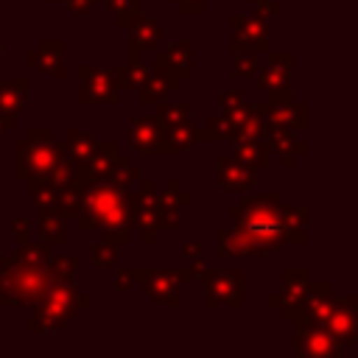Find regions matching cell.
Returning <instances> with one entry per match:
<instances>
[{"mask_svg":"<svg viewBox=\"0 0 358 358\" xmlns=\"http://www.w3.org/2000/svg\"><path fill=\"white\" fill-rule=\"evenodd\" d=\"M157 56L162 59V64L179 78H190L193 76V42L182 39V42H171L165 50H157Z\"/></svg>","mask_w":358,"mask_h":358,"instance_id":"obj_25","label":"cell"},{"mask_svg":"<svg viewBox=\"0 0 358 358\" xmlns=\"http://www.w3.org/2000/svg\"><path fill=\"white\" fill-rule=\"evenodd\" d=\"M73 14H78V17H84V14H90V8H92V3L95 0H62Z\"/></svg>","mask_w":358,"mask_h":358,"instance_id":"obj_43","label":"cell"},{"mask_svg":"<svg viewBox=\"0 0 358 358\" xmlns=\"http://www.w3.org/2000/svg\"><path fill=\"white\" fill-rule=\"evenodd\" d=\"M0 145H3V129H0Z\"/></svg>","mask_w":358,"mask_h":358,"instance_id":"obj_48","label":"cell"},{"mask_svg":"<svg viewBox=\"0 0 358 358\" xmlns=\"http://www.w3.org/2000/svg\"><path fill=\"white\" fill-rule=\"evenodd\" d=\"M168 3H176L185 17H201L207 11V3L204 0H168Z\"/></svg>","mask_w":358,"mask_h":358,"instance_id":"obj_41","label":"cell"},{"mask_svg":"<svg viewBox=\"0 0 358 358\" xmlns=\"http://www.w3.org/2000/svg\"><path fill=\"white\" fill-rule=\"evenodd\" d=\"M64 221L67 218L59 210L42 207V215H39V235H42V241L50 243V246H62L67 241V224Z\"/></svg>","mask_w":358,"mask_h":358,"instance_id":"obj_28","label":"cell"},{"mask_svg":"<svg viewBox=\"0 0 358 358\" xmlns=\"http://www.w3.org/2000/svg\"><path fill=\"white\" fill-rule=\"evenodd\" d=\"M25 235H28L25 218H17V221H14V241H17V243H22V241H25Z\"/></svg>","mask_w":358,"mask_h":358,"instance_id":"obj_45","label":"cell"},{"mask_svg":"<svg viewBox=\"0 0 358 358\" xmlns=\"http://www.w3.org/2000/svg\"><path fill=\"white\" fill-rule=\"evenodd\" d=\"M98 148V140L92 137V134H87V131H78V129H67L64 131V140H62V151H64V157L73 162V165H78V162H84L92 151Z\"/></svg>","mask_w":358,"mask_h":358,"instance_id":"obj_27","label":"cell"},{"mask_svg":"<svg viewBox=\"0 0 358 358\" xmlns=\"http://www.w3.org/2000/svg\"><path fill=\"white\" fill-rule=\"evenodd\" d=\"M131 224H137L143 243H154L157 232H176L182 227V215L176 207L162 201L151 179H140V190L131 207Z\"/></svg>","mask_w":358,"mask_h":358,"instance_id":"obj_6","label":"cell"},{"mask_svg":"<svg viewBox=\"0 0 358 358\" xmlns=\"http://www.w3.org/2000/svg\"><path fill=\"white\" fill-rule=\"evenodd\" d=\"M145 76H148V67L143 64V59L140 62H129V64H120L117 70H115V84H117V92L120 90H140L143 87V81H145Z\"/></svg>","mask_w":358,"mask_h":358,"instance_id":"obj_31","label":"cell"},{"mask_svg":"<svg viewBox=\"0 0 358 358\" xmlns=\"http://www.w3.org/2000/svg\"><path fill=\"white\" fill-rule=\"evenodd\" d=\"M115 260H117V243L101 241L92 246V263L95 266H115Z\"/></svg>","mask_w":358,"mask_h":358,"instance_id":"obj_38","label":"cell"},{"mask_svg":"<svg viewBox=\"0 0 358 358\" xmlns=\"http://www.w3.org/2000/svg\"><path fill=\"white\" fill-rule=\"evenodd\" d=\"M232 145H235V157L243 159V162H249V165H255V168H266L271 162V154H274L271 145H268V140H266V134L249 137V140H238Z\"/></svg>","mask_w":358,"mask_h":358,"instance_id":"obj_26","label":"cell"},{"mask_svg":"<svg viewBox=\"0 0 358 358\" xmlns=\"http://www.w3.org/2000/svg\"><path fill=\"white\" fill-rule=\"evenodd\" d=\"M76 266H78V257L70 255V257H50L48 260V271L53 277V282H73L76 280Z\"/></svg>","mask_w":358,"mask_h":358,"instance_id":"obj_34","label":"cell"},{"mask_svg":"<svg viewBox=\"0 0 358 358\" xmlns=\"http://www.w3.org/2000/svg\"><path fill=\"white\" fill-rule=\"evenodd\" d=\"M246 3H257V0H246Z\"/></svg>","mask_w":358,"mask_h":358,"instance_id":"obj_49","label":"cell"},{"mask_svg":"<svg viewBox=\"0 0 358 358\" xmlns=\"http://www.w3.org/2000/svg\"><path fill=\"white\" fill-rule=\"evenodd\" d=\"M17 154V179L25 185H50L59 187L73 176V162L64 157L62 145L53 143L48 129H31L25 140L14 145Z\"/></svg>","mask_w":358,"mask_h":358,"instance_id":"obj_3","label":"cell"},{"mask_svg":"<svg viewBox=\"0 0 358 358\" xmlns=\"http://www.w3.org/2000/svg\"><path fill=\"white\" fill-rule=\"evenodd\" d=\"M232 39L229 50H252V53H268V22L263 17H246V14H229Z\"/></svg>","mask_w":358,"mask_h":358,"instance_id":"obj_13","label":"cell"},{"mask_svg":"<svg viewBox=\"0 0 358 358\" xmlns=\"http://www.w3.org/2000/svg\"><path fill=\"white\" fill-rule=\"evenodd\" d=\"M277 14H282V6L277 3V0H257V17H277Z\"/></svg>","mask_w":358,"mask_h":358,"instance_id":"obj_42","label":"cell"},{"mask_svg":"<svg viewBox=\"0 0 358 358\" xmlns=\"http://www.w3.org/2000/svg\"><path fill=\"white\" fill-rule=\"evenodd\" d=\"M92 296L78 294V288L73 282H50L48 294L31 305L28 313V333H48V330H59L64 327L81 308H90Z\"/></svg>","mask_w":358,"mask_h":358,"instance_id":"obj_5","label":"cell"},{"mask_svg":"<svg viewBox=\"0 0 358 358\" xmlns=\"http://www.w3.org/2000/svg\"><path fill=\"white\" fill-rule=\"evenodd\" d=\"M134 196H137V190L117 185L112 179L81 187V199H78L81 213L76 215L78 229L92 232V229L103 227V241H112L117 246L129 243Z\"/></svg>","mask_w":358,"mask_h":358,"instance_id":"obj_2","label":"cell"},{"mask_svg":"<svg viewBox=\"0 0 358 358\" xmlns=\"http://www.w3.org/2000/svg\"><path fill=\"white\" fill-rule=\"evenodd\" d=\"M291 64H294V53L268 50V64L257 67V92H268V103H274V106L294 101Z\"/></svg>","mask_w":358,"mask_h":358,"instance_id":"obj_7","label":"cell"},{"mask_svg":"<svg viewBox=\"0 0 358 358\" xmlns=\"http://www.w3.org/2000/svg\"><path fill=\"white\" fill-rule=\"evenodd\" d=\"M140 288L145 296L157 299V302H165L171 308H179L182 302V277L179 271H171V268H143V277H140Z\"/></svg>","mask_w":358,"mask_h":358,"instance_id":"obj_14","label":"cell"},{"mask_svg":"<svg viewBox=\"0 0 358 358\" xmlns=\"http://www.w3.org/2000/svg\"><path fill=\"white\" fill-rule=\"evenodd\" d=\"M143 268H115V280H117V291H129L131 282H140Z\"/></svg>","mask_w":358,"mask_h":358,"instance_id":"obj_40","label":"cell"},{"mask_svg":"<svg viewBox=\"0 0 358 358\" xmlns=\"http://www.w3.org/2000/svg\"><path fill=\"white\" fill-rule=\"evenodd\" d=\"M215 165H218V187L227 193H246L257 182V168L238 159L235 154H218Z\"/></svg>","mask_w":358,"mask_h":358,"instance_id":"obj_15","label":"cell"},{"mask_svg":"<svg viewBox=\"0 0 358 358\" xmlns=\"http://www.w3.org/2000/svg\"><path fill=\"white\" fill-rule=\"evenodd\" d=\"M159 196H162V201H165V204H171V207H176V210H179V207L193 204V193H190V190H185V187L179 185V179H171Z\"/></svg>","mask_w":358,"mask_h":358,"instance_id":"obj_36","label":"cell"},{"mask_svg":"<svg viewBox=\"0 0 358 358\" xmlns=\"http://www.w3.org/2000/svg\"><path fill=\"white\" fill-rule=\"evenodd\" d=\"M333 285L330 282H308V291L299 302V308L294 310V316L288 322H308V324H322L327 310L333 308Z\"/></svg>","mask_w":358,"mask_h":358,"instance_id":"obj_17","label":"cell"},{"mask_svg":"<svg viewBox=\"0 0 358 358\" xmlns=\"http://www.w3.org/2000/svg\"><path fill=\"white\" fill-rule=\"evenodd\" d=\"M263 134H266L271 151L280 157L282 168H291V165L296 162V157L308 151V143L299 140L296 131L288 129V126H263Z\"/></svg>","mask_w":358,"mask_h":358,"instance_id":"obj_22","label":"cell"},{"mask_svg":"<svg viewBox=\"0 0 358 358\" xmlns=\"http://www.w3.org/2000/svg\"><path fill=\"white\" fill-rule=\"evenodd\" d=\"M129 162V154H120L117 151V143L115 140H103L98 143V148L73 168V182L78 187H87V185H95V182H103L109 179V173L120 165Z\"/></svg>","mask_w":358,"mask_h":358,"instance_id":"obj_8","label":"cell"},{"mask_svg":"<svg viewBox=\"0 0 358 358\" xmlns=\"http://www.w3.org/2000/svg\"><path fill=\"white\" fill-rule=\"evenodd\" d=\"M257 117L263 120V126H288L294 131H302L308 126V106L305 103H282V106H274V103H252Z\"/></svg>","mask_w":358,"mask_h":358,"instance_id":"obj_20","label":"cell"},{"mask_svg":"<svg viewBox=\"0 0 358 358\" xmlns=\"http://www.w3.org/2000/svg\"><path fill=\"white\" fill-rule=\"evenodd\" d=\"M109 14L115 17V25L129 28L140 14H143V0H103Z\"/></svg>","mask_w":358,"mask_h":358,"instance_id":"obj_32","label":"cell"},{"mask_svg":"<svg viewBox=\"0 0 358 358\" xmlns=\"http://www.w3.org/2000/svg\"><path fill=\"white\" fill-rule=\"evenodd\" d=\"M165 134V151L168 154H179V151H190L199 140H196V129L190 126V120L185 123H173V126H162Z\"/></svg>","mask_w":358,"mask_h":358,"instance_id":"obj_30","label":"cell"},{"mask_svg":"<svg viewBox=\"0 0 358 358\" xmlns=\"http://www.w3.org/2000/svg\"><path fill=\"white\" fill-rule=\"evenodd\" d=\"M45 3H62V0H45Z\"/></svg>","mask_w":358,"mask_h":358,"instance_id":"obj_47","label":"cell"},{"mask_svg":"<svg viewBox=\"0 0 358 358\" xmlns=\"http://www.w3.org/2000/svg\"><path fill=\"white\" fill-rule=\"evenodd\" d=\"M131 36H129V62H140L143 59V50L145 48H157L165 36L162 25L157 20H148V17H137L131 25Z\"/></svg>","mask_w":358,"mask_h":358,"instance_id":"obj_23","label":"cell"},{"mask_svg":"<svg viewBox=\"0 0 358 358\" xmlns=\"http://www.w3.org/2000/svg\"><path fill=\"white\" fill-rule=\"evenodd\" d=\"M64 59H67V45L62 39H42L39 50L28 56V64H36L50 78H64V73H67Z\"/></svg>","mask_w":358,"mask_h":358,"instance_id":"obj_24","label":"cell"},{"mask_svg":"<svg viewBox=\"0 0 358 358\" xmlns=\"http://www.w3.org/2000/svg\"><path fill=\"white\" fill-rule=\"evenodd\" d=\"M53 277L48 271V263L28 260L22 255H6L0 260V305L17 308V305H34L39 302Z\"/></svg>","mask_w":358,"mask_h":358,"instance_id":"obj_4","label":"cell"},{"mask_svg":"<svg viewBox=\"0 0 358 358\" xmlns=\"http://www.w3.org/2000/svg\"><path fill=\"white\" fill-rule=\"evenodd\" d=\"M179 78L162 64V59L154 53V62H151V70H148V76H145V81H143V87H140V101L143 103H148V106H154V103H159V101H165L173 90H179Z\"/></svg>","mask_w":358,"mask_h":358,"instance_id":"obj_19","label":"cell"},{"mask_svg":"<svg viewBox=\"0 0 358 358\" xmlns=\"http://www.w3.org/2000/svg\"><path fill=\"white\" fill-rule=\"evenodd\" d=\"M25 101H28V78L25 76L0 81V129L3 131L17 129L20 117H25Z\"/></svg>","mask_w":358,"mask_h":358,"instance_id":"obj_16","label":"cell"},{"mask_svg":"<svg viewBox=\"0 0 358 358\" xmlns=\"http://www.w3.org/2000/svg\"><path fill=\"white\" fill-rule=\"evenodd\" d=\"M199 277L207 282L204 285V305L207 308H215V305L241 308L243 305V271L241 268H229V271L201 268Z\"/></svg>","mask_w":358,"mask_h":358,"instance_id":"obj_9","label":"cell"},{"mask_svg":"<svg viewBox=\"0 0 358 358\" xmlns=\"http://www.w3.org/2000/svg\"><path fill=\"white\" fill-rule=\"evenodd\" d=\"M196 140L201 143H235V129L227 115H210L204 117V126L196 129Z\"/></svg>","mask_w":358,"mask_h":358,"instance_id":"obj_29","label":"cell"},{"mask_svg":"<svg viewBox=\"0 0 358 358\" xmlns=\"http://www.w3.org/2000/svg\"><path fill=\"white\" fill-rule=\"evenodd\" d=\"M0 59H3V42H0Z\"/></svg>","mask_w":358,"mask_h":358,"instance_id":"obj_46","label":"cell"},{"mask_svg":"<svg viewBox=\"0 0 358 358\" xmlns=\"http://www.w3.org/2000/svg\"><path fill=\"white\" fill-rule=\"evenodd\" d=\"M257 67H260V62L252 50H235L232 53V76L235 78H255Z\"/></svg>","mask_w":358,"mask_h":358,"instance_id":"obj_35","label":"cell"},{"mask_svg":"<svg viewBox=\"0 0 358 358\" xmlns=\"http://www.w3.org/2000/svg\"><path fill=\"white\" fill-rule=\"evenodd\" d=\"M232 227L218 232V255L241 257V255H274L285 243H305V218L308 210L302 204L288 207L282 193H255L229 207Z\"/></svg>","mask_w":358,"mask_h":358,"instance_id":"obj_1","label":"cell"},{"mask_svg":"<svg viewBox=\"0 0 358 358\" xmlns=\"http://www.w3.org/2000/svg\"><path fill=\"white\" fill-rule=\"evenodd\" d=\"M294 350L299 358H341L344 347L322 324L294 322Z\"/></svg>","mask_w":358,"mask_h":358,"instance_id":"obj_11","label":"cell"},{"mask_svg":"<svg viewBox=\"0 0 358 358\" xmlns=\"http://www.w3.org/2000/svg\"><path fill=\"white\" fill-rule=\"evenodd\" d=\"M308 282H310V280H308V274H305L302 268H285V271H282V288L268 296V305L280 308L282 319H291L294 310L299 308L305 291H308Z\"/></svg>","mask_w":358,"mask_h":358,"instance_id":"obj_18","label":"cell"},{"mask_svg":"<svg viewBox=\"0 0 358 358\" xmlns=\"http://www.w3.org/2000/svg\"><path fill=\"white\" fill-rule=\"evenodd\" d=\"M28 187V196H31V201L42 210V207H53L56 210V193H59V187H50V185H25Z\"/></svg>","mask_w":358,"mask_h":358,"instance_id":"obj_37","label":"cell"},{"mask_svg":"<svg viewBox=\"0 0 358 358\" xmlns=\"http://www.w3.org/2000/svg\"><path fill=\"white\" fill-rule=\"evenodd\" d=\"M154 106H157L154 117L159 120V126H173V123L190 120V106L187 103H165V101H159Z\"/></svg>","mask_w":358,"mask_h":358,"instance_id":"obj_33","label":"cell"},{"mask_svg":"<svg viewBox=\"0 0 358 358\" xmlns=\"http://www.w3.org/2000/svg\"><path fill=\"white\" fill-rule=\"evenodd\" d=\"M322 327L341 344V347H355L358 344V299L355 294L336 296L333 308L327 310Z\"/></svg>","mask_w":358,"mask_h":358,"instance_id":"obj_10","label":"cell"},{"mask_svg":"<svg viewBox=\"0 0 358 358\" xmlns=\"http://www.w3.org/2000/svg\"><path fill=\"white\" fill-rule=\"evenodd\" d=\"M215 101H218L221 112H235L238 106H243V95L241 92H232V90H218Z\"/></svg>","mask_w":358,"mask_h":358,"instance_id":"obj_39","label":"cell"},{"mask_svg":"<svg viewBox=\"0 0 358 358\" xmlns=\"http://www.w3.org/2000/svg\"><path fill=\"white\" fill-rule=\"evenodd\" d=\"M78 78H81L78 103H115V98H117L115 70H109L103 64H81Z\"/></svg>","mask_w":358,"mask_h":358,"instance_id":"obj_12","label":"cell"},{"mask_svg":"<svg viewBox=\"0 0 358 358\" xmlns=\"http://www.w3.org/2000/svg\"><path fill=\"white\" fill-rule=\"evenodd\" d=\"M129 145L143 154H168L165 151V134L157 117H131L129 126Z\"/></svg>","mask_w":358,"mask_h":358,"instance_id":"obj_21","label":"cell"},{"mask_svg":"<svg viewBox=\"0 0 358 358\" xmlns=\"http://www.w3.org/2000/svg\"><path fill=\"white\" fill-rule=\"evenodd\" d=\"M182 255L187 257V260H204V246L201 243H185V249H182Z\"/></svg>","mask_w":358,"mask_h":358,"instance_id":"obj_44","label":"cell"}]
</instances>
